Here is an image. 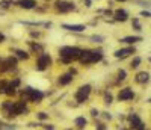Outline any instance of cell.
Masks as SVG:
<instances>
[{
	"mask_svg": "<svg viewBox=\"0 0 151 130\" xmlns=\"http://www.w3.org/2000/svg\"><path fill=\"white\" fill-rule=\"evenodd\" d=\"M103 59V52H91V50H82L80 53V62L82 64H92V62H98Z\"/></svg>",
	"mask_w": 151,
	"mask_h": 130,
	"instance_id": "obj_1",
	"label": "cell"
},
{
	"mask_svg": "<svg viewBox=\"0 0 151 130\" xmlns=\"http://www.w3.org/2000/svg\"><path fill=\"white\" fill-rule=\"evenodd\" d=\"M80 53L82 50L77 49V47H62L61 52H59V54L64 58H70L71 61L76 59V58H80Z\"/></svg>",
	"mask_w": 151,
	"mask_h": 130,
	"instance_id": "obj_2",
	"label": "cell"
},
{
	"mask_svg": "<svg viewBox=\"0 0 151 130\" xmlns=\"http://www.w3.org/2000/svg\"><path fill=\"white\" fill-rule=\"evenodd\" d=\"M91 92V86L89 85H83L79 88V91L76 92V100L79 101V103H83L85 100H88V95Z\"/></svg>",
	"mask_w": 151,
	"mask_h": 130,
	"instance_id": "obj_3",
	"label": "cell"
},
{
	"mask_svg": "<svg viewBox=\"0 0 151 130\" xmlns=\"http://www.w3.org/2000/svg\"><path fill=\"white\" fill-rule=\"evenodd\" d=\"M56 8L61 12H71L76 9V5L71 2H65V0H57L56 2Z\"/></svg>",
	"mask_w": 151,
	"mask_h": 130,
	"instance_id": "obj_4",
	"label": "cell"
},
{
	"mask_svg": "<svg viewBox=\"0 0 151 130\" xmlns=\"http://www.w3.org/2000/svg\"><path fill=\"white\" fill-rule=\"evenodd\" d=\"M50 62H51V58L49 56L47 53H42L41 56L38 58L36 70H39V71H44V70H45V67H47V65H50Z\"/></svg>",
	"mask_w": 151,
	"mask_h": 130,
	"instance_id": "obj_5",
	"label": "cell"
},
{
	"mask_svg": "<svg viewBox=\"0 0 151 130\" xmlns=\"http://www.w3.org/2000/svg\"><path fill=\"white\" fill-rule=\"evenodd\" d=\"M135 97V92L130 89V88H124V89L120 91V94H118V98H120L121 101H127V100H132Z\"/></svg>",
	"mask_w": 151,
	"mask_h": 130,
	"instance_id": "obj_6",
	"label": "cell"
},
{
	"mask_svg": "<svg viewBox=\"0 0 151 130\" xmlns=\"http://www.w3.org/2000/svg\"><path fill=\"white\" fill-rule=\"evenodd\" d=\"M128 118H130V122H132V127H133V129H137V130H143V129H145L143 122L141 121V118L137 117L136 113H132Z\"/></svg>",
	"mask_w": 151,
	"mask_h": 130,
	"instance_id": "obj_7",
	"label": "cell"
},
{
	"mask_svg": "<svg viewBox=\"0 0 151 130\" xmlns=\"http://www.w3.org/2000/svg\"><path fill=\"white\" fill-rule=\"evenodd\" d=\"M136 50H135V47H127V49H121V50H116L115 52V58H121V59H124V58H127V56H130V54H133Z\"/></svg>",
	"mask_w": 151,
	"mask_h": 130,
	"instance_id": "obj_8",
	"label": "cell"
},
{
	"mask_svg": "<svg viewBox=\"0 0 151 130\" xmlns=\"http://www.w3.org/2000/svg\"><path fill=\"white\" fill-rule=\"evenodd\" d=\"M17 5L20 6V8H23V9H33L36 6V2L35 0H18Z\"/></svg>",
	"mask_w": 151,
	"mask_h": 130,
	"instance_id": "obj_9",
	"label": "cell"
},
{
	"mask_svg": "<svg viewBox=\"0 0 151 130\" xmlns=\"http://www.w3.org/2000/svg\"><path fill=\"white\" fill-rule=\"evenodd\" d=\"M62 27L70 32H83L86 29V26H83V24H64Z\"/></svg>",
	"mask_w": 151,
	"mask_h": 130,
	"instance_id": "obj_10",
	"label": "cell"
},
{
	"mask_svg": "<svg viewBox=\"0 0 151 130\" xmlns=\"http://www.w3.org/2000/svg\"><path fill=\"white\" fill-rule=\"evenodd\" d=\"M44 98V94L41 92V91H38V89H32V92H30V100L33 101V103H39Z\"/></svg>",
	"mask_w": 151,
	"mask_h": 130,
	"instance_id": "obj_11",
	"label": "cell"
},
{
	"mask_svg": "<svg viewBox=\"0 0 151 130\" xmlns=\"http://www.w3.org/2000/svg\"><path fill=\"white\" fill-rule=\"evenodd\" d=\"M71 80H73V74L71 73H67V74H62L61 77H59V85H62V86H65V85H68V83H71Z\"/></svg>",
	"mask_w": 151,
	"mask_h": 130,
	"instance_id": "obj_12",
	"label": "cell"
},
{
	"mask_svg": "<svg viewBox=\"0 0 151 130\" xmlns=\"http://www.w3.org/2000/svg\"><path fill=\"white\" fill-rule=\"evenodd\" d=\"M127 17H128V14L124 9H120V11L115 12V20H116V21H126Z\"/></svg>",
	"mask_w": 151,
	"mask_h": 130,
	"instance_id": "obj_13",
	"label": "cell"
},
{
	"mask_svg": "<svg viewBox=\"0 0 151 130\" xmlns=\"http://www.w3.org/2000/svg\"><path fill=\"white\" fill-rule=\"evenodd\" d=\"M141 41H142L141 36H126V38L121 39V43H124V44H135V43H141Z\"/></svg>",
	"mask_w": 151,
	"mask_h": 130,
	"instance_id": "obj_14",
	"label": "cell"
},
{
	"mask_svg": "<svg viewBox=\"0 0 151 130\" xmlns=\"http://www.w3.org/2000/svg\"><path fill=\"white\" fill-rule=\"evenodd\" d=\"M136 80L139 82V83H147V82L150 80V74L145 73V71H142V73H139L136 76Z\"/></svg>",
	"mask_w": 151,
	"mask_h": 130,
	"instance_id": "obj_15",
	"label": "cell"
},
{
	"mask_svg": "<svg viewBox=\"0 0 151 130\" xmlns=\"http://www.w3.org/2000/svg\"><path fill=\"white\" fill-rule=\"evenodd\" d=\"M76 126H79L80 129H83L85 126H86V118H85V117H79V118H76Z\"/></svg>",
	"mask_w": 151,
	"mask_h": 130,
	"instance_id": "obj_16",
	"label": "cell"
},
{
	"mask_svg": "<svg viewBox=\"0 0 151 130\" xmlns=\"http://www.w3.org/2000/svg\"><path fill=\"white\" fill-rule=\"evenodd\" d=\"M15 53H17V58H20V59H27L29 58V53H26L24 50H17Z\"/></svg>",
	"mask_w": 151,
	"mask_h": 130,
	"instance_id": "obj_17",
	"label": "cell"
},
{
	"mask_svg": "<svg viewBox=\"0 0 151 130\" xmlns=\"http://www.w3.org/2000/svg\"><path fill=\"white\" fill-rule=\"evenodd\" d=\"M6 65H8V68L15 67V65H17V59H15V58H9V59H6Z\"/></svg>",
	"mask_w": 151,
	"mask_h": 130,
	"instance_id": "obj_18",
	"label": "cell"
},
{
	"mask_svg": "<svg viewBox=\"0 0 151 130\" xmlns=\"http://www.w3.org/2000/svg\"><path fill=\"white\" fill-rule=\"evenodd\" d=\"M132 26L135 27V30H142V27H141V23H139V20H137V18H133V21H132Z\"/></svg>",
	"mask_w": 151,
	"mask_h": 130,
	"instance_id": "obj_19",
	"label": "cell"
},
{
	"mask_svg": "<svg viewBox=\"0 0 151 130\" xmlns=\"http://www.w3.org/2000/svg\"><path fill=\"white\" fill-rule=\"evenodd\" d=\"M5 94H8V95H14L15 94V88H12L11 85H8L5 88Z\"/></svg>",
	"mask_w": 151,
	"mask_h": 130,
	"instance_id": "obj_20",
	"label": "cell"
},
{
	"mask_svg": "<svg viewBox=\"0 0 151 130\" xmlns=\"http://www.w3.org/2000/svg\"><path fill=\"white\" fill-rule=\"evenodd\" d=\"M91 39H92V43H98V44H101L103 43V36H100V35H94V36H91Z\"/></svg>",
	"mask_w": 151,
	"mask_h": 130,
	"instance_id": "obj_21",
	"label": "cell"
},
{
	"mask_svg": "<svg viewBox=\"0 0 151 130\" xmlns=\"http://www.w3.org/2000/svg\"><path fill=\"white\" fill-rule=\"evenodd\" d=\"M141 58H135L133 61H132V65H130V67H132V68H137V67H139V64H141Z\"/></svg>",
	"mask_w": 151,
	"mask_h": 130,
	"instance_id": "obj_22",
	"label": "cell"
},
{
	"mask_svg": "<svg viewBox=\"0 0 151 130\" xmlns=\"http://www.w3.org/2000/svg\"><path fill=\"white\" fill-rule=\"evenodd\" d=\"M126 76H127L126 70H120V73H118V80H124V79H126Z\"/></svg>",
	"mask_w": 151,
	"mask_h": 130,
	"instance_id": "obj_23",
	"label": "cell"
},
{
	"mask_svg": "<svg viewBox=\"0 0 151 130\" xmlns=\"http://www.w3.org/2000/svg\"><path fill=\"white\" fill-rule=\"evenodd\" d=\"M36 117H38L39 120H47V118H49V113H45V112H38Z\"/></svg>",
	"mask_w": 151,
	"mask_h": 130,
	"instance_id": "obj_24",
	"label": "cell"
},
{
	"mask_svg": "<svg viewBox=\"0 0 151 130\" xmlns=\"http://www.w3.org/2000/svg\"><path fill=\"white\" fill-rule=\"evenodd\" d=\"M104 103H106V105L112 103V95H110V94H106V97H104Z\"/></svg>",
	"mask_w": 151,
	"mask_h": 130,
	"instance_id": "obj_25",
	"label": "cell"
},
{
	"mask_svg": "<svg viewBox=\"0 0 151 130\" xmlns=\"http://www.w3.org/2000/svg\"><path fill=\"white\" fill-rule=\"evenodd\" d=\"M18 85H20V79H15V80L11 82V86H12V88H15V86H18Z\"/></svg>",
	"mask_w": 151,
	"mask_h": 130,
	"instance_id": "obj_26",
	"label": "cell"
},
{
	"mask_svg": "<svg viewBox=\"0 0 151 130\" xmlns=\"http://www.w3.org/2000/svg\"><path fill=\"white\" fill-rule=\"evenodd\" d=\"M11 3H12V2H0V6H2V8H8Z\"/></svg>",
	"mask_w": 151,
	"mask_h": 130,
	"instance_id": "obj_27",
	"label": "cell"
},
{
	"mask_svg": "<svg viewBox=\"0 0 151 130\" xmlns=\"http://www.w3.org/2000/svg\"><path fill=\"white\" fill-rule=\"evenodd\" d=\"M91 115H92V117H98V115H100V112H98L97 109H92V111H91Z\"/></svg>",
	"mask_w": 151,
	"mask_h": 130,
	"instance_id": "obj_28",
	"label": "cell"
},
{
	"mask_svg": "<svg viewBox=\"0 0 151 130\" xmlns=\"http://www.w3.org/2000/svg\"><path fill=\"white\" fill-rule=\"evenodd\" d=\"M32 49H33V50H41V45H38V44H32Z\"/></svg>",
	"mask_w": 151,
	"mask_h": 130,
	"instance_id": "obj_29",
	"label": "cell"
},
{
	"mask_svg": "<svg viewBox=\"0 0 151 130\" xmlns=\"http://www.w3.org/2000/svg\"><path fill=\"white\" fill-rule=\"evenodd\" d=\"M142 17H147V18H148V17H150V11H143V12H142Z\"/></svg>",
	"mask_w": 151,
	"mask_h": 130,
	"instance_id": "obj_30",
	"label": "cell"
},
{
	"mask_svg": "<svg viewBox=\"0 0 151 130\" xmlns=\"http://www.w3.org/2000/svg\"><path fill=\"white\" fill-rule=\"evenodd\" d=\"M104 118H106V120H110V118H112V115L107 113V112H104Z\"/></svg>",
	"mask_w": 151,
	"mask_h": 130,
	"instance_id": "obj_31",
	"label": "cell"
},
{
	"mask_svg": "<svg viewBox=\"0 0 151 130\" xmlns=\"http://www.w3.org/2000/svg\"><path fill=\"white\" fill-rule=\"evenodd\" d=\"M85 6H86V8H91V0H85Z\"/></svg>",
	"mask_w": 151,
	"mask_h": 130,
	"instance_id": "obj_32",
	"label": "cell"
},
{
	"mask_svg": "<svg viewBox=\"0 0 151 130\" xmlns=\"http://www.w3.org/2000/svg\"><path fill=\"white\" fill-rule=\"evenodd\" d=\"M98 130H106V127H104L103 124H98Z\"/></svg>",
	"mask_w": 151,
	"mask_h": 130,
	"instance_id": "obj_33",
	"label": "cell"
},
{
	"mask_svg": "<svg viewBox=\"0 0 151 130\" xmlns=\"http://www.w3.org/2000/svg\"><path fill=\"white\" fill-rule=\"evenodd\" d=\"M45 129H47V130H53V126H50V124H49V126H45Z\"/></svg>",
	"mask_w": 151,
	"mask_h": 130,
	"instance_id": "obj_34",
	"label": "cell"
},
{
	"mask_svg": "<svg viewBox=\"0 0 151 130\" xmlns=\"http://www.w3.org/2000/svg\"><path fill=\"white\" fill-rule=\"evenodd\" d=\"M5 39V36H3V33H0V43H2V41Z\"/></svg>",
	"mask_w": 151,
	"mask_h": 130,
	"instance_id": "obj_35",
	"label": "cell"
},
{
	"mask_svg": "<svg viewBox=\"0 0 151 130\" xmlns=\"http://www.w3.org/2000/svg\"><path fill=\"white\" fill-rule=\"evenodd\" d=\"M118 2H126V0H118Z\"/></svg>",
	"mask_w": 151,
	"mask_h": 130,
	"instance_id": "obj_36",
	"label": "cell"
}]
</instances>
